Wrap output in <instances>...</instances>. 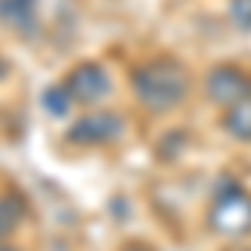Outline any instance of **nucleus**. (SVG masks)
Masks as SVG:
<instances>
[{"label": "nucleus", "mask_w": 251, "mask_h": 251, "mask_svg": "<svg viewBox=\"0 0 251 251\" xmlns=\"http://www.w3.org/2000/svg\"><path fill=\"white\" fill-rule=\"evenodd\" d=\"M184 91H188V74L174 60H151L134 71V94L151 111L174 107L184 97Z\"/></svg>", "instance_id": "f257e3e1"}, {"label": "nucleus", "mask_w": 251, "mask_h": 251, "mask_svg": "<svg viewBox=\"0 0 251 251\" xmlns=\"http://www.w3.org/2000/svg\"><path fill=\"white\" fill-rule=\"evenodd\" d=\"M251 94V80L248 74H241L238 67H218L208 74V97L214 104H238Z\"/></svg>", "instance_id": "f03ea898"}, {"label": "nucleus", "mask_w": 251, "mask_h": 251, "mask_svg": "<svg viewBox=\"0 0 251 251\" xmlns=\"http://www.w3.org/2000/svg\"><path fill=\"white\" fill-rule=\"evenodd\" d=\"M74 100H84V104H94L111 91V80H107V71L97 67V64H80L71 71V77L64 84Z\"/></svg>", "instance_id": "7ed1b4c3"}, {"label": "nucleus", "mask_w": 251, "mask_h": 251, "mask_svg": "<svg viewBox=\"0 0 251 251\" xmlns=\"http://www.w3.org/2000/svg\"><path fill=\"white\" fill-rule=\"evenodd\" d=\"M121 134V117L111 111H94V114L80 117L71 127V141L74 144H107Z\"/></svg>", "instance_id": "20e7f679"}, {"label": "nucleus", "mask_w": 251, "mask_h": 251, "mask_svg": "<svg viewBox=\"0 0 251 251\" xmlns=\"http://www.w3.org/2000/svg\"><path fill=\"white\" fill-rule=\"evenodd\" d=\"M214 228L218 231H228V234H238L245 231V228H251V198H245V194H225L221 201H218V208H214Z\"/></svg>", "instance_id": "39448f33"}, {"label": "nucleus", "mask_w": 251, "mask_h": 251, "mask_svg": "<svg viewBox=\"0 0 251 251\" xmlns=\"http://www.w3.org/2000/svg\"><path fill=\"white\" fill-rule=\"evenodd\" d=\"M225 127H228V134H234L238 141H251V97L231 104V111L225 114Z\"/></svg>", "instance_id": "423d86ee"}, {"label": "nucleus", "mask_w": 251, "mask_h": 251, "mask_svg": "<svg viewBox=\"0 0 251 251\" xmlns=\"http://www.w3.org/2000/svg\"><path fill=\"white\" fill-rule=\"evenodd\" d=\"M0 17L7 24H14L17 30H34L30 3H24V0H0Z\"/></svg>", "instance_id": "0eeeda50"}, {"label": "nucleus", "mask_w": 251, "mask_h": 251, "mask_svg": "<svg viewBox=\"0 0 251 251\" xmlns=\"http://www.w3.org/2000/svg\"><path fill=\"white\" fill-rule=\"evenodd\" d=\"M67 97H71V91L67 87H47L44 91V104H47V111L50 114H67Z\"/></svg>", "instance_id": "6e6552de"}, {"label": "nucleus", "mask_w": 251, "mask_h": 251, "mask_svg": "<svg viewBox=\"0 0 251 251\" xmlns=\"http://www.w3.org/2000/svg\"><path fill=\"white\" fill-rule=\"evenodd\" d=\"M231 20L234 27L251 30V0H231Z\"/></svg>", "instance_id": "1a4fd4ad"}, {"label": "nucleus", "mask_w": 251, "mask_h": 251, "mask_svg": "<svg viewBox=\"0 0 251 251\" xmlns=\"http://www.w3.org/2000/svg\"><path fill=\"white\" fill-rule=\"evenodd\" d=\"M3 214H7V211H3V204H0V234L7 231V228H10V221H14V218H3Z\"/></svg>", "instance_id": "9d476101"}, {"label": "nucleus", "mask_w": 251, "mask_h": 251, "mask_svg": "<svg viewBox=\"0 0 251 251\" xmlns=\"http://www.w3.org/2000/svg\"><path fill=\"white\" fill-rule=\"evenodd\" d=\"M0 251H14V248H10V245H0Z\"/></svg>", "instance_id": "9b49d317"}, {"label": "nucleus", "mask_w": 251, "mask_h": 251, "mask_svg": "<svg viewBox=\"0 0 251 251\" xmlns=\"http://www.w3.org/2000/svg\"><path fill=\"white\" fill-rule=\"evenodd\" d=\"M3 71H7V67H3V60H0V77H3Z\"/></svg>", "instance_id": "f8f14e48"}, {"label": "nucleus", "mask_w": 251, "mask_h": 251, "mask_svg": "<svg viewBox=\"0 0 251 251\" xmlns=\"http://www.w3.org/2000/svg\"><path fill=\"white\" fill-rule=\"evenodd\" d=\"M24 3H34V0H24Z\"/></svg>", "instance_id": "ddd939ff"}]
</instances>
